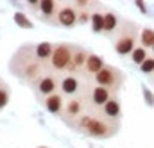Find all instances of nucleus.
<instances>
[{"mask_svg":"<svg viewBox=\"0 0 154 148\" xmlns=\"http://www.w3.org/2000/svg\"><path fill=\"white\" fill-rule=\"evenodd\" d=\"M151 50H152V55H154V45H152V48H151Z\"/></svg>","mask_w":154,"mask_h":148,"instance_id":"27","label":"nucleus"},{"mask_svg":"<svg viewBox=\"0 0 154 148\" xmlns=\"http://www.w3.org/2000/svg\"><path fill=\"white\" fill-rule=\"evenodd\" d=\"M134 7H136L138 11H142V14L151 16V7H149V4H147V2H134Z\"/></svg>","mask_w":154,"mask_h":148,"instance_id":"25","label":"nucleus"},{"mask_svg":"<svg viewBox=\"0 0 154 148\" xmlns=\"http://www.w3.org/2000/svg\"><path fill=\"white\" fill-rule=\"evenodd\" d=\"M36 148H48V147H36Z\"/></svg>","mask_w":154,"mask_h":148,"instance_id":"28","label":"nucleus"},{"mask_svg":"<svg viewBox=\"0 0 154 148\" xmlns=\"http://www.w3.org/2000/svg\"><path fill=\"white\" fill-rule=\"evenodd\" d=\"M9 102H11V91L5 84H0V111L5 109Z\"/></svg>","mask_w":154,"mask_h":148,"instance_id":"22","label":"nucleus"},{"mask_svg":"<svg viewBox=\"0 0 154 148\" xmlns=\"http://www.w3.org/2000/svg\"><path fill=\"white\" fill-rule=\"evenodd\" d=\"M13 72H14V75H18L20 78L34 84L38 78H41L43 64H39L38 61L34 59L32 50H31V54H25V59H22V63L13 61Z\"/></svg>","mask_w":154,"mask_h":148,"instance_id":"3","label":"nucleus"},{"mask_svg":"<svg viewBox=\"0 0 154 148\" xmlns=\"http://www.w3.org/2000/svg\"><path fill=\"white\" fill-rule=\"evenodd\" d=\"M72 54H74V45H70V43L54 45V52L48 61L50 70L56 73H66V70L72 63Z\"/></svg>","mask_w":154,"mask_h":148,"instance_id":"4","label":"nucleus"},{"mask_svg":"<svg viewBox=\"0 0 154 148\" xmlns=\"http://www.w3.org/2000/svg\"><path fill=\"white\" fill-rule=\"evenodd\" d=\"M86 111V102L82 96H74V98H68V102H65V109H63V120L65 121H70V123H75L77 120L84 114Z\"/></svg>","mask_w":154,"mask_h":148,"instance_id":"6","label":"nucleus"},{"mask_svg":"<svg viewBox=\"0 0 154 148\" xmlns=\"http://www.w3.org/2000/svg\"><path fill=\"white\" fill-rule=\"evenodd\" d=\"M90 25H91V32L93 34H104V13L97 11V9L91 11Z\"/></svg>","mask_w":154,"mask_h":148,"instance_id":"18","label":"nucleus"},{"mask_svg":"<svg viewBox=\"0 0 154 148\" xmlns=\"http://www.w3.org/2000/svg\"><path fill=\"white\" fill-rule=\"evenodd\" d=\"M122 80H124V77H122V72L116 68V66H111V64H106L99 73L93 77V82H95V86H100V87H106V89H109L113 95H115L116 91L120 89V86H122Z\"/></svg>","mask_w":154,"mask_h":148,"instance_id":"5","label":"nucleus"},{"mask_svg":"<svg viewBox=\"0 0 154 148\" xmlns=\"http://www.w3.org/2000/svg\"><path fill=\"white\" fill-rule=\"evenodd\" d=\"M138 27L133 22H124L118 36L115 39V52L120 57H129L133 54V50L138 46Z\"/></svg>","mask_w":154,"mask_h":148,"instance_id":"2","label":"nucleus"},{"mask_svg":"<svg viewBox=\"0 0 154 148\" xmlns=\"http://www.w3.org/2000/svg\"><path fill=\"white\" fill-rule=\"evenodd\" d=\"M122 23L115 11H104V34H115L120 31Z\"/></svg>","mask_w":154,"mask_h":148,"instance_id":"17","label":"nucleus"},{"mask_svg":"<svg viewBox=\"0 0 154 148\" xmlns=\"http://www.w3.org/2000/svg\"><path fill=\"white\" fill-rule=\"evenodd\" d=\"M52 52H54V45L50 41H39L32 46V55L39 64L48 63L50 57H52Z\"/></svg>","mask_w":154,"mask_h":148,"instance_id":"16","label":"nucleus"},{"mask_svg":"<svg viewBox=\"0 0 154 148\" xmlns=\"http://www.w3.org/2000/svg\"><path fill=\"white\" fill-rule=\"evenodd\" d=\"M54 23H57L59 27H65V29H74L77 25V9L74 5H61Z\"/></svg>","mask_w":154,"mask_h":148,"instance_id":"9","label":"nucleus"},{"mask_svg":"<svg viewBox=\"0 0 154 148\" xmlns=\"http://www.w3.org/2000/svg\"><path fill=\"white\" fill-rule=\"evenodd\" d=\"M104 66H106V63H104L102 55H99L95 52H90L88 54V59H86V64L82 68V73L86 75V77H95Z\"/></svg>","mask_w":154,"mask_h":148,"instance_id":"14","label":"nucleus"},{"mask_svg":"<svg viewBox=\"0 0 154 148\" xmlns=\"http://www.w3.org/2000/svg\"><path fill=\"white\" fill-rule=\"evenodd\" d=\"M32 86H34L38 96L47 98V96L57 93V89H59V80H57L54 75H41V78H38Z\"/></svg>","mask_w":154,"mask_h":148,"instance_id":"7","label":"nucleus"},{"mask_svg":"<svg viewBox=\"0 0 154 148\" xmlns=\"http://www.w3.org/2000/svg\"><path fill=\"white\" fill-rule=\"evenodd\" d=\"M59 11V4L54 0H39V7H38V16L47 22V23H54L56 16Z\"/></svg>","mask_w":154,"mask_h":148,"instance_id":"11","label":"nucleus"},{"mask_svg":"<svg viewBox=\"0 0 154 148\" xmlns=\"http://www.w3.org/2000/svg\"><path fill=\"white\" fill-rule=\"evenodd\" d=\"M90 18H91V11H88V9L77 11V25H86V23H90Z\"/></svg>","mask_w":154,"mask_h":148,"instance_id":"24","label":"nucleus"},{"mask_svg":"<svg viewBox=\"0 0 154 148\" xmlns=\"http://www.w3.org/2000/svg\"><path fill=\"white\" fill-rule=\"evenodd\" d=\"M143 95H145V100H147V105H151V107H154V96L152 93L147 89V87H143Z\"/></svg>","mask_w":154,"mask_h":148,"instance_id":"26","label":"nucleus"},{"mask_svg":"<svg viewBox=\"0 0 154 148\" xmlns=\"http://www.w3.org/2000/svg\"><path fill=\"white\" fill-rule=\"evenodd\" d=\"M43 105L48 114L52 116H61L63 114V109H65V98L61 93H54L47 98H43Z\"/></svg>","mask_w":154,"mask_h":148,"instance_id":"15","label":"nucleus"},{"mask_svg":"<svg viewBox=\"0 0 154 148\" xmlns=\"http://www.w3.org/2000/svg\"><path fill=\"white\" fill-rule=\"evenodd\" d=\"M13 18H14V23H16L18 27H22V29H32V22L27 18V14H25V13L16 11Z\"/></svg>","mask_w":154,"mask_h":148,"instance_id":"21","label":"nucleus"},{"mask_svg":"<svg viewBox=\"0 0 154 148\" xmlns=\"http://www.w3.org/2000/svg\"><path fill=\"white\" fill-rule=\"evenodd\" d=\"M138 41H140V46H143L145 50L152 48V45H154V29H151V27H143V29L138 32Z\"/></svg>","mask_w":154,"mask_h":148,"instance_id":"19","label":"nucleus"},{"mask_svg":"<svg viewBox=\"0 0 154 148\" xmlns=\"http://www.w3.org/2000/svg\"><path fill=\"white\" fill-rule=\"evenodd\" d=\"M140 72L143 75H149V77H154V57H147V61L140 66Z\"/></svg>","mask_w":154,"mask_h":148,"instance_id":"23","label":"nucleus"},{"mask_svg":"<svg viewBox=\"0 0 154 148\" xmlns=\"http://www.w3.org/2000/svg\"><path fill=\"white\" fill-rule=\"evenodd\" d=\"M88 54H90V52H88L86 48H82V46H77V45H74L72 63H70V66H68L66 73L75 75L77 72H82V68H84V64H86V59H88Z\"/></svg>","mask_w":154,"mask_h":148,"instance_id":"13","label":"nucleus"},{"mask_svg":"<svg viewBox=\"0 0 154 148\" xmlns=\"http://www.w3.org/2000/svg\"><path fill=\"white\" fill-rule=\"evenodd\" d=\"M111 96H115V95H113L109 89L100 87V86H93V87L90 89L88 102H90V105H91L93 109H102V107H104V104H106Z\"/></svg>","mask_w":154,"mask_h":148,"instance_id":"10","label":"nucleus"},{"mask_svg":"<svg viewBox=\"0 0 154 148\" xmlns=\"http://www.w3.org/2000/svg\"><path fill=\"white\" fill-rule=\"evenodd\" d=\"M81 87H82V82H81V78L77 75L66 73V75H63L61 80H59V91H61L63 96H70V98L79 96Z\"/></svg>","mask_w":154,"mask_h":148,"instance_id":"8","label":"nucleus"},{"mask_svg":"<svg viewBox=\"0 0 154 148\" xmlns=\"http://www.w3.org/2000/svg\"><path fill=\"white\" fill-rule=\"evenodd\" d=\"M75 129L81 130L82 134L93 138V139H108L111 136H115L118 130V123H113L106 118H102L100 114H82L75 123Z\"/></svg>","mask_w":154,"mask_h":148,"instance_id":"1","label":"nucleus"},{"mask_svg":"<svg viewBox=\"0 0 154 148\" xmlns=\"http://www.w3.org/2000/svg\"><path fill=\"white\" fill-rule=\"evenodd\" d=\"M100 116L109 120V121H113V123H116L122 118V104H120V100L116 96H111L104 104V107L100 109Z\"/></svg>","mask_w":154,"mask_h":148,"instance_id":"12","label":"nucleus"},{"mask_svg":"<svg viewBox=\"0 0 154 148\" xmlns=\"http://www.w3.org/2000/svg\"><path fill=\"white\" fill-rule=\"evenodd\" d=\"M147 57H149V52H147V50H145L143 46H140V45H138V46H136V48L133 50V54L129 55L131 63H133L134 66H138V68H140V66H142V64H143V63L147 61Z\"/></svg>","mask_w":154,"mask_h":148,"instance_id":"20","label":"nucleus"}]
</instances>
